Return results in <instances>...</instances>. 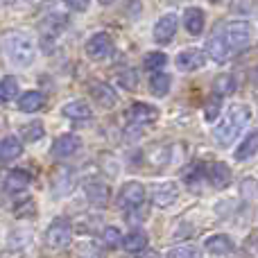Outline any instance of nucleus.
I'll return each instance as SVG.
<instances>
[{"instance_id":"f257e3e1","label":"nucleus","mask_w":258,"mask_h":258,"mask_svg":"<svg viewBox=\"0 0 258 258\" xmlns=\"http://www.w3.org/2000/svg\"><path fill=\"white\" fill-rule=\"evenodd\" d=\"M0 48H3L5 57L18 68H27L32 66L36 57V45H34V39L25 32H18V30H12L0 39Z\"/></svg>"},{"instance_id":"f03ea898","label":"nucleus","mask_w":258,"mask_h":258,"mask_svg":"<svg viewBox=\"0 0 258 258\" xmlns=\"http://www.w3.org/2000/svg\"><path fill=\"white\" fill-rule=\"evenodd\" d=\"M249 122V107L245 104H229L222 122L213 129V138L220 147H229L236 143V138L242 134L245 125Z\"/></svg>"},{"instance_id":"7ed1b4c3","label":"nucleus","mask_w":258,"mask_h":258,"mask_svg":"<svg viewBox=\"0 0 258 258\" xmlns=\"http://www.w3.org/2000/svg\"><path fill=\"white\" fill-rule=\"evenodd\" d=\"M222 34L227 39V45L231 52H242L251 41V27L245 21H233V23H227Z\"/></svg>"},{"instance_id":"20e7f679","label":"nucleus","mask_w":258,"mask_h":258,"mask_svg":"<svg viewBox=\"0 0 258 258\" xmlns=\"http://www.w3.org/2000/svg\"><path fill=\"white\" fill-rule=\"evenodd\" d=\"M66 25H68V16H63V14H50V16L43 18V23H41V45L48 52L52 50L59 34L66 30Z\"/></svg>"},{"instance_id":"39448f33","label":"nucleus","mask_w":258,"mask_h":258,"mask_svg":"<svg viewBox=\"0 0 258 258\" xmlns=\"http://www.w3.org/2000/svg\"><path fill=\"white\" fill-rule=\"evenodd\" d=\"M73 240V227L66 218H57L52 224L48 227L45 233V242L50 249H66Z\"/></svg>"},{"instance_id":"423d86ee","label":"nucleus","mask_w":258,"mask_h":258,"mask_svg":"<svg viewBox=\"0 0 258 258\" xmlns=\"http://www.w3.org/2000/svg\"><path fill=\"white\" fill-rule=\"evenodd\" d=\"M84 50H86V54H89V59H93V61H104V59L111 57V52H113V39L107 32H98V34H93L86 41Z\"/></svg>"},{"instance_id":"0eeeda50","label":"nucleus","mask_w":258,"mask_h":258,"mask_svg":"<svg viewBox=\"0 0 258 258\" xmlns=\"http://www.w3.org/2000/svg\"><path fill=\"white\" fill-rule=\"evenodd\" d=\"M179 197V186L174 181H161V183H154L152 186V202L154 206L159 209H168L177 202Z\"/></svg>"},{"instance_id":"6e6552de","label":"nucleus","mask_w":258,"mask_h":258,"mask_svg":"<svg viewBox=\"0 0 258 258\" xmlns=\"http://www.w3.org/2000/svg\"><path fill=\"white\" fill-rule=\"evenodd\" d=\"M127 120L132 125H152V122L159 120V109L145 102H134L127 109Z\"/></svg>"},{"instance_id":"1a4fd4ad","label":"nucleus","mask_w":258,"mask_h":258,"mask_svg":"<svg viewBox=\"0 0 258 258\" xmlns=\"http://www.w3.org/2000/svg\"><path fill=\"white\" fill-rule=\"evenodd\" d=\"M204 63H206V52L200 48H188V50H181V52L177 54V68L183 73L200 71Z\"/></svg>"},{"instance_id":"9d476101","label":"nucleus","mask_w":258,"mask_h":258,"mask_svg":"<svg viewBox=\"0 0 258 258\" xmlns=\"http://www.w3.org/2000/svg\"><path fill=\"white\" fill-rule=\"evenodd\" d=\"M84 192H86V200H89L93 206H98V209H104V206L109 204V197H111L107 183H102L100 179H86Z\"/></svg>"},{"instance_id":"9b49d317","label":"nucleus","mask_w":258,"mask_h":258,"mask_svg":"<svg viewBox=\"0 0 258 258\" xmlns=\"http://www.w3.org/2000/svg\"><path fill=\"white\" fill-rule=\"evenodd\" d=\"M177 27H179V18L174 16V14H165V16H161L154 25V41L161 43V45L170 43V41L174 39V34H177Z\"/></svg>"},{"instance_id":"f8f14e48","label":"nucleus","mask_w":258,"mask_h":258,"mask_svg":"<svg viewBox=\"0 0 258 258\" xmlns=\"http://www.w3.org/2000/svg\"><path fill=\"white\" fill-rule=\"evenodd\" d=\"M206 54H209V57L213 59V61H218V63L229 61V57H231L233 52L229 50L227 39H224L222 30H218V32H213V34H211L209 43H206Z\"/></svg>"},{"instance_id":"ddd939ff","label":"nucleus","mask_w":258,"mask_h":258,"mask_svg":"<svg viewBox=\"0 0 258 258\" xmlns=\"http://www.w3.org/2000/svg\"><path fill=\"white\" fill-rule=\"evenodd\" d=\"M80 145H82V141L77 136H73V134H61L59 138H54V143H52V156L57 161H61V159H68V156H73L77 150H80Z\"/></svg>"},{"instance_id":"4468645a","label":"nucleus","mask_w":258,"mask_h":258,"mask_svg":"<svg viewBox=\"0 0 258 258\" xmlns=\"http://www.w3.org/2000/svg\"><path fill=\"white\" fill-rule=\"evenodd\" d=\"M89 93L102 109H113L118 104V93L113 91V86L104 84V82H95V84H91Z\"/></svg>"},{"instance_id":"2eb2a0df","label":"nucleus","mask_w":258,"mask_h":258,"mask_svg":"<svg viewBox=\"0 0 258 258\" xmlns=\"http://www.w3.org/2000/svg\"><path fill=\"white\" fill-rule=\"evenodd\" d=\"M147 192H145V186L141 181H127L125 186L120 188V202L125 206H141L145 202Z\"/></svg>"},{"instance_id":"dca6fc26","label":"nucleus","mask_w":258,"mask_h":258,"mask_svg":"<svg viewBox=\"0 0 258 258\" xmlns=\"http://www.w3.org/2000/svg\"><path fill=\"white\" fill-rule=\"evenodd\" d=\"M27 245H30V233L14 231L12 236L7 238V247H5V251H3V258H21L27 251Z\"/></svg>"},{"instance_id":"f3484780","label":"nucleus","mask_w":258,"mask_h":258,"mask_svg":"<svg viewBox=\"0 0 258 258\" xmlns=\"http://www.w3.org/2000/svg\"><path fill=\"white\" fill-rule=\"evenodd\" d=\"M73 188H75V174H73L71 168H61L52 174V190L57 197L68 195Z\"/></svg>"},{"instance_id":"a211bd4d","label":"nucleus","mask_w":258,"mask_h":258,"mask_svg":"<svg viewBox=\"0 0 258 258\" xmlns=\"http://www.w3.org/2000/svg\"><path fill=\"white\" fill-rule=\"evenodd\" d=\"M30 181H32V177H30L27 170H21V168L9 170L7 177H5V190L12 192V195L14 192H21V190H25V188L30 186Z\"/></svg>"},{"instance_id":"6ab92c4d","label":"nucleus","mask_w":258,"mask_h":258,"mask_svg":"<svg viewBox=\"0 0 258 258\" xmlns=\"http://www.w3.org/2000/svg\"><path fill=\"white\" fill-rule=\"evenodd\" d=\"M204 25H206V16L200 7H188L183 12V27H186L188 34H192V36L202 34Z\"/></svg>"},{"instance_id":"aec40b11","label":"nucleus","mask_w":258,"mask_h":258,"mask_svg":"<svg viewBox=\"0 0 258 258\" xmlns=\"http://www.w3.org/2000/svg\"><path fill=\"white\" fill-rule=\"evenodd\" d=\"M204 247H206V251H209V254H215V256H229L233 249H236L233 240L229 236H224V233H218V236L206 238Z\"/></svg>"},{"instance_id":"412c9836","label":"nucleus","mask_w":258,"mask_h":258,"mask_svg":"<svg viewBox=\"0 0 258 258\" xmlns=\"http://www.w3.org/2000/svg\"><path fill=\"white\" fill-rule=\"evenodd\" d=\"M209 181L215 188H227L231 183V168H229L224 161H215L209 170Z\"/></svg>"},{"instance_id":"4be33fe9","label":"nucleus","mask_w":258,"mask_h":258,"mask_svg":"<svg viewBox=\"0 0 258 258\" xmlns=\"http://www.w3.org/2000/svg\"><path fill=\"white\" fill-rule=\"evenodd\" d=\"M61 113L66 118H71V120H91V116H93V109H91L86 102H82V100H73V102L63 104Z\"/></svg>"},{"instance_id":"5701e85b","label":"nucleus","mask_w":258,"mask_h":258,"mask_svg":"<svg viewBox=\"0 0 258 258\" xmlns=\"http://www.w3.org/2000/svg\"><path fill=\"white\" fill-rule=\"evenodd\" d=\"M23 154V143L21 138L16 136H5L3 141H0V161H14L18 159V156Z\"/></svg>"},{"instance_id":"b1692460","label":"nucleus","mask_w":258,"mask_h":258,"mask_svg":"<svg viewBox=\"0 0 258 258\" xmlns=\"http://www.w3.org/2000/svg\"><path fill=\"white\" fill-rule=\"evenodd\" d=\"M147 233L141 231V229H134L129 236L122 238V247H125V251H129V254H141V251H145L147 247Z\"/></svg>"},{"instance_id":"393cba45","label":"nucleus","mask_w":258,"mask_h":258,"mask_svg":"<svg viewBox=\"0 0 258 258\" xmlns=\"http://www.w3.org/2000/svg\"><path fill=\"white\" fill-rule=\"evenodd\" d=\"M170 86H172V77L168 73H159L154 71L150 77V93L156 95V98H163V95L170 93Z\"/></svg>"},{"instance_id":"a878e982","label":"nucleus","mask_w":258,"mask_h":258,"mask_svg":"<svg viewBox=\"0 0 258 258\" xmlns=\"http://www.w3.org/2000/svg\"><path fill=\"white\" fill-rule=\"evenodd\" d=\"M43 95L39 93V91H27V93H23L21 98H18V109L25 113H34L39 111L41 107H43Z\"/></svg>"},{"instance_id":"bb28decb","label":"nucleus","mask_w":258,"mask_h":258,"mask_svg":"<svg viewBox=\"0 0 258 258\" xmlns=\"http://www.w3.org/2000/svg\"><path fill=\"white\" fill-rule=\"evenodd\" d=\"M233 91H236V80H233V75H229V73H222V75H218L213 80V93L218 95V98H227Z\"/></svg>"},{"instance_id":"cd10ccee","label":"nucleus","mask_w":258,"mask_h":258,"mask_svg":"<svg viewBox=\"0 0 258 258\" xmlns=\"http://www.w3.org/2000/svg\"><path fill=\"white\" fill-rule=\"evenodd\" d=\"M18 95V80L14 75H7L0 80V102H12Z\"/></svg>"},{"instance_id":"c85d7f7f","label":"nucleus","mask_w":258,"mask_h":258,"mask_svg":"<svg viewBox=\"0 0 258 258\" xmlns=\"http://www.w3.org/2000/svg\"><path fill=\"white\" fill-rule=\"evenodd\" d=\"M21 136L25 138L27 143H36V141H41V138L45 136V127H43V122H41V120H32V122H27V125H23Z\"/></svg>"},{"instance_id":"c756f323","label":"nucleus","mask_w":258,"mask_h":258,"mask_svg":"<svg viewBox=\"0 0 258 258\" xmlns=\"http://www.w3.org/2000/svg\"><path fill=\"white\" fill-rule=\"evenodd\" d=\"M256 145H258L256 132L247 134V138L242 141V145L238 147V152H236V159H238V161H249L251 156H256Z\"/></svg>"},{"instance_id":"7c9ffc66","label":"nucleus","mask_w":258,"mask_h":258,"mask_svg":"<svg viewBox=\"0 0 258 258\" xmlns=\"http://www.w3.org/2000/svg\"><path fill=\"white\" fill-rule=\"evenodd\" d=\"M165 63H168V57H165L163 52H147L145 59H143V66H145V71H150V73L161 71Z\"/></svg>"},{"instance_id":"2f4dec72","label":"nucleus","mask_w":258,"mask_h":258,"mask_svg":"<svg viewBox=\"0 0 258 258\" xmlns=\"http://www.w3.org/2000/svg\"><path fill=\"white\" fill-rule=\"evenodd\" d=\"M165 258H202V249L195 245H181L168 251Z\"/></svg>"},{"instance_id":"473e14b6","label":"nucleus","mask_w":258,"mask_h":258,"mask_svg":"<svg viewBox=\"0 0 258 258\" xmlns=\"http://www.w3.org/2000/svg\"><path fill=\"white\" fill-rule=\"evenodd\" d=\"M220 109H222V102H220L218 95H213V98H211L209 102H206V107H204V120H206V122L218 120Z\"/></svg>"},{"instance_id":"72a5a7b5","label":"nucleus","mask_w":258,"mask_h":258,"mask_svg":"<svg viewBox=\"0 0 258 258\" xmlns=\"http://www.w3.org/2000/svg\"><path fill=\"white\" fill-rule=\"evenodd\" d=\"M118 84L125 86V89L134 91L138 86V73L134 71V68H127V71H122L120 75H118Z\"/></svg>"},{"instance_id":"f704fd0d","label":"nucleus","mask_w":258,"mask_h":258,"mask_svg":"<svg viewBox=\"0 0 258 258\" xmlns=\"http://www.w3.org/2000/svg\"><path fill=\"white\" fill-rule=\"evenodd\" d=\"M104 242L109 247H118L122 242V236H120V229L118 227H104Z\"/></svg>"},{"instance_id":"c9c22d12","label":"nucleus","mask_w":258,"mask_h":258,"mask_svg":"<svg viewBox=\"0 0 258 258\" xmlns=\"http://www.w3.org/2000/svg\"><path fill=\"white\" fill-rule=\"evenodd\" d=\"M63 3H66L73 12H86L89 5H91V0H63Z\"/></svg>"},{"instance_id":"e433bc0d","label":"nucleus","mask_w":258,"mask_h":258,"mask_svg":"<svg viewBox=\"0 0 258 258\" xmlns=\"http://www.w3.org/2000/svg\"><path fill=\"white\" fill-rule=\"evenodd\" d=\"M116 3V0H100V5H104V7H107V5H113Z\"/></svg>"}]
</instances>
